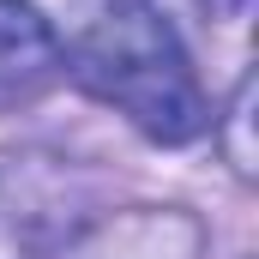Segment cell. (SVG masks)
Listing matches in <instances>:
<instances>
[{
  "label": "cell",
  "instance_id": "cell-1",
  "mask_svg": "<svg viewBox=\"0 0 259 259\" xmlns=\"http://www.w3.org/2000/svg\"><path fill=\"white\" fill-rule=\"evenodd\" d=\"M72 78L103 97L115 115H127L151 145H193L211 127V103L199 91L181 30L151 0H109L72 42Z\"/></svg>",
  "mask_w": 259,
  "mask_h": 259
},
{
  "label": "cell",
  "instance_id": "cell-2",
  "mask_svg": "<svg viewBox=\"0 0 259 259\" xmlns=\"http://www.w3.org/2000/svg\"><path fill=\"white\" fill-rule=\"evenodd\" d=\"M72 235V187L49 157L0 163V259H49Z\"/></svg>",
  "mask_w": 259,
  "mask_h": 259
},
{
  "label": "cell",
  "instance_id": "cell-3",
  "mask_svg": "<svg viewBox=\"0 0 259 259\" xmlns=\"http://www.w3.org/2000/svg\"><path fill=\"white\" fill-rule=\"evenodd\" d=\"M66 72V49L42 6L30 0H0V115L36 103Z\"/></svg>",
  "mask_w": 259,
  "mask_h": 259
},
{
  "label": "cell",
  "instance_id": "cell-4",
  "mask_svg": "<svg viewBox=\"0 0 259 259\" xmlns=\"http://www.w3.org/2000/svg\"><path fill=\"white\" fill-rule=\"evenodd\" d=\"M247 109H253V78H241L235 103H229V163L235 175H253V151H247Z\"/></svg>",
  "mask_w": 259,
  "mask_h": 259
}]
</instances>
